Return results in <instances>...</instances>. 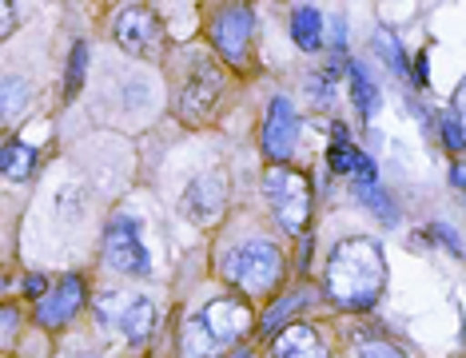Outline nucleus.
<instances>
[{
    "mask_svg": "<svg viewBox=\"0 0 466 358\" xmlns=\"http://www.w3.org/2000/svg\"><path fill=\"white\" fill-rule=\"evenodd\" d=\"M347 80H351V100H355V108H359V115H363V120H370V115L379 112V88H375V80L367 76V68L359 65V60H351V65H347Z\"/></svg>",
    "mask_w": 466,
    "mask_h": 358,
    "instance_id": "16",
    "label": "nucleus"
},
{
    "mask_svg": "<svg viewBox=\"0 0 466 358\" xmlns=\"http://www.w3.org/2000/svg\"><path fill=\"white\" fill-rule=\"evenodd\" d=\"M231 358H251V346H243V351H236Z\"/></svg>",
    "mask_w": 466,
    "mask_h": 358,
    "instance_id": "31",
    "label": "nucleus"
},
{
    "mask_svg": "<svg viewBox=\"0 0 466 358\" xmlns=\"http://www.w3.org/2000/svg\"><path fill=\"white\" fill-rule=\"evenodd\" d=\"M303 303H307V294H303V291H291V294H283V299L275 303V307H271L268 314H263L259 331L268 334V339H279V326H283V323H291V314L299 311Z\"/></svg>",
    "mask_w": 466,
    "mask_h": 358,
    "instance_id": "18",
    "label": "nucleus"
},
{
    "mask_svg": "<svg viewBox=\"0 0 466 358\" xmlns=\"http://www.w3.org/2000/svg\"><path fill=\"white\" fill-rule=\"evenodd\" d=\"M104 263L116 275H147V251L132 215H116L104 231Z\"/></svg>",
    "mask_w": 466,
    "mask_h": 358,
    "instance_id": "8",
    "label": "nucleus"
},
{
    "mask_svg": "<svg viewBox=\"0 0 466 358\" xmlns=\"http://www.w3.org/2000/svg\"><path fill=\"white\" fill-rule=\"evenodd\" d=\"M295 140H299V115H295V104L288 96H275L268 104V115H263V155L275 167H288Z\"/></svg>",
    "mask_w": 466,
    "mask_h": 358,
    "instance_id": "10",
    "label": "nucleus"
},
{
    "mask_svg": "<svg viewBox=\"0 0 466 358\" xmlns=\"http://www.w3.org/2000/svg\"><path fill=\"white\" fill-rule=\"evenodd\" d=\"M327 164H331V172L355 179L359 184H375V164H370V155H363L359 147L351 144V135H347L343 128L331 132V147H327Z\"/></svg>",
    "mask_w": 466,
    "mask_h": 358,
    "instance_id": "13",
    "label": "nucleus"
},
{
    "mask_svg": "<svg viewBox=\"0 0 466 358\" xmlns=\"http://www.w3.org/2000/svg\"><path fill=\"white\" fill-rule=\"evenodd\" d=\"M0 100H5V120L13 124L20 115V104L33 100V84L20 80V76H5V96H0Z\"/></svg>",
    "mask_w": 466,
    "mask_h": 358,
    "instance_id": "20",
    "label": "nucleus"
},
{
    "mask_svg": "<svg viewBox=\"0 0 466 358\" xmlns=\"http://www.w3.org/2000/svg\"><path fill=\"white\" fill-rule=\"evenodd\" d=\"M0 13H5V28H0V33H13V28H16V13H13V5H5V8H0Z\"/></svg>",
    "mask_w": 466,
    "mask_h": 358,
    "instance_id": "29",
    "label": "nucleus"
},
{
    "mask_svg": "<svg viewBox=\"0 0 466 358\" xmlns=\"http://www.w3.org/2000/svg\"><path fill=\"white\" fill-rule=\"evenodd\" d=\"M48 291H52V287H48L45 275H28V279H25V294H36V299H45Z\"/></svg>",
    "mask_w": 466,
    "mask_h": 358,
    "instance_id": "27",
    "label": "nucleus"
},
{
    "mask_svg": "<svg viewBox=\"0 0 466 358\" xmlns=\"http://www.w3.org/2000/svg\"><path fill=\"white\" fill-rule=\"evenodd\" d=\"M375 48H379V56L387 60V68L395 72V76H407V52H402V45L395 40V33L379 28V33H375Z\"/></svg>",
    "mask_w": 466,
    "mask_h": 358,
    "instance_id": "19",
    "label": "nucleus"
},
{
    "mask_svg": "<svg viewBox=\"0 0 466 358\" xmlns=\"http://www.w3.org/2000/svg\"><path fill=\"white\" fill-rule=\"evenodd\" d=\"M263 192H268L275 224L288 235H299L307 219H311V184H307V175L295 172V167H271L268 179H263Z\"/></svg>",
    "mask_w": 466,
    "mask_h": 358,
    "instance_id": "4",
    "label": "nucleus"
},
{
    "mask_svg": "<svg viewBox=\"0 0 466 358\" xmlns=\"http://www.w3.org/2000/svg\"><path fill=\"white\" fill-rule=\"evenodd\" d=\"M84 60H88V45H76V48H72V65H68V92H80Z\"/></svg>",
    "mask_w": 466,
    "mask_h": 358,
    "instance_id": "23",
    "label": "nucleus"
},
{
    "mask_svg": "<svg viewBox=\"0 0 466 358\" xmlns=\"http://www.w3.org/2000/svg\"><path fill=\"white\" fill-rule=\"evenodd\" d=\"M36 167V147L33 144H5V155H0V172H5V179H13V184H20V179H28Z\"/></svg>",
    "mask_w": 466,
    "mask_h": 358,
    "instance_id": "17",
    "label": "nucleus"
},
{
    "mask_svg": "<svg viewBox=\"0 0 466 358\" xmlns=\"http://www.w3.org/2000/svg\"><path fill=\"white\" fill-rule=\"evenodd\" d=\"M451 115L459 120V128L466 135V80L459 84V92H454V100H451Z\"/></svg>",
    "mask_w": 466,
    "mask_h": 358,
    "instance_id": "25",
    "label": "nucleus"
},
{
    "mask_svg": "<svg viewBox=\"0 0 466 358\" xmlns=\"http://www.w3.org/2000/svg\"><path fill=\"white\" fill-rule=\"evenodd\" d=\"M224 204H228V175L224 172H204L192 179V187L184 192V215L196 219L199 227L216 224L224 215Z\"/></svg>",
    "mask_w": 466,
    "mask_h": 358,
    "instance_id": "12",
    "label": "nucleus"
},
{
    "mask_svg": "<svg viewBox=\"0 0 466 358\" xmlns=\"http://www.w3.org/2000/svg\"><path fill=\"white\" fill-rule=\"evenodd\" d=\"M291 40L303 52L323 48V13L315 5H295L291 8Z\"/></svg>",
    "mask_w": 466,
    "mask_h": 358,
    "instance_id": "15",
    "label": "nucleus"
},
{
    "mask_svg": "<svg viewBox=\"0 0 466 358\" xmlns=\"http://www.w3.org/2000/svg\"><path fill=\"white\" fill-rule=\"evenodd\" d=\"M219 96H224V76L211 60L196 56V65L187 68L184 84H179V96H176V112L179 120L187 124H208L211 112L219 108Z\"/></svg>",
    "mask_w": 466,
    "mask_h": 358,
    "instance_id": "6",
    "label": "nucleus"
},
{
    "mask_svg": "<svg viewBox=\"0 0 466 358\" xmlns=\"http://www.w3.org/2000/svg\"><path fill=\"white\" fill-rule=\"evenodd\" d=\"M13 334H16V311L5 307V343H13Z\"/></svg>",
    "mask_w": 466,
    "mask_h": 358,
    "instance_id": "28",
    "label": "nucleus"
},
{
    "mask_svg": "<svg viewBox=\"0 0 466 358\" xmlns=\"http://www.w3.org/2000/svg\"><path fill=\"white\" fill-rule=\"evenodd\" d=\"M323 287H327V294H331L335 307L370 311L379 303V294H383V287H387L383 247L367 235L343 239V244L331 251V259H327Z\"/></svg>",
    "mask_w": 466,
    "mask_h": 358,
    "instance_id": "1",
    "label": "nucleus"
},
{
    "mask_svg": "<svg viewBox=\"0 0 466 358\" xmlns=\"http://www.w3.org/2000/svg\"><path fill=\"white\" fill-rule=\"evenodd\" d=\"M359 358H407L399 351V346H390V343H379V339H367L363 346H359Z\"/></svg>",
    "mask_w": 466,
    "mask_h": 358,
    "instance_id": "24",
    "label": "nucleus"
},
{
    "mask_svg": "<svg viewBox=\"0 0 466 358\" xmlns=\"http://www.w3.org/2000/svg\"><path fill=\"white\" fill-rule=\"evenodd\" d=\"M96 314L108 331L124 334L128 343H147L156 326V303L140 291H108L96 299Z\"/></svg>",
    "mask_w": 466,
    "mask_h": 358,
    "instance_id": "5",
    "label": "nucleus"
},
{
    "mask_svg": "<svg viewBox=\"0 0 466 358\" xmlns=\"http://www.w3.org/2000/svg\"><path fill=\"white\" fill-rule=\"evenodd\" d=\"M355 192H359V199H363L367 207H375V212H383V219H387V224H395V219H399L395 204H390V199H387V192H383V187H379V184H359Z\"/></svg>",
    "mask_w": 466,
    "mask_h": 358,
    "instance_id": "21",
    "label": "nucleus"
},
{
    "mask_svg": "<svg viewBox=\"0 0 466 358\" xmlns=\"http://www.w3.org/2000/svg\"><path fill=\"white\" fill-rule=\"evenodd\" d=\"M451 179H454V187H466V167H454Z\"/></svg>",
    "mask_w": 466,
    "mask_h": 358,
    "instance_id": "30",
    "label": "nucleus"
},
{
    "mask_svg": "<svg viewBox=\"0 0 466 358\" xmlns=\"http://www.w3.org/2000/svg\"><path fill=\"white\" fill-rule=\"evenodd\" d=\"M431 235L439 239V244H447V247L454 251V255H462V244H459V235H454L451 227H442V224H439V227H431Z\"/></svg>",
    "mask_w": 466,
    "mask_h": 358,
    "instance_id": "26",
    "label": "nucleus"
},
{
    "mask_svg": "<svg viewBox=\"0 0 466 358\" xmlns=\"http://www.w3.org/2000/svg\"><path fill=\"white\" fill-rule=\"evenodd\" d=\"M112 36L124 52H132V56H140V60H156L167 45L160 16L144 5H124L120 13L112 16Z\"/></svg>",
    "mask_w": 466,
    "mask_h": 358,
    "instance_id": "7",
    "label": "nucleus"
},
{
    "mask_svg": "<svg viewBox=\"0 0 466 358\" xmlns=\"http://www.w3.org/2000/svg\"><path fill=\"white\" fill-rule=\"evenodd\" d=\"M251 36H256V13L243 5H228L211 16V40L224 52V60H231L236 68L248 65L251 52Z\"/></svg>",
    "mask_w": 466,
    "mask_h": 358,
    "instance_id": "9",
    "label": "nucleus"
},
{
    "mask_svg": "<svg viewBox=\"0 0 466 358\" xmlns=\"http://www.w3.org/2000/svg\"><path fill=\"white\" fill-rule=\"evenodd\" d=\"M251 331V307L243 299H216L208 303L199 319H187L179 326V351L184 358H216L228 346L248 339Z\"/></svg>",
    "mask_w": 466,
    "mask_h": 358,
    "instance_id": "2",
    "label": "nucleus"
},
{
    "mask_svg": "<svg viewBox=\"0 0 466 358\" xmlns=\"http://www.w3.org/2000/svg\"><path fill=\"white\" fill-rule=\"evenodd\" d=\"M434 124H439V132H442V140H447V147L451 152H466V135H462V128H459V120H454L451 112H442V115H434Z\"/></svg>",
    "mask_w": 466,
    "mask_h": 358,
    "instance_id": "22",
    "label": "nucleus"
},
{
    "mask_svg": "<svg viewBox=\"0 0 466 358\" xmlns=\"http://www.w3.org/2000/svg\"><path fill=\"white\" fill-rule=\"evenodd\" d=\"M275 358H331V351H327V343L319 339L315 326L295 323L275 339Z\"/></svg>",
    "mask_w": 466,
    "mask_h": 358,
    "instance_id": "14",
    "label": "nucleus"
},
{
    "mask_svg": "<svg viewBox=\"0 0 466 358\" xmlns=\"http://www.w3.org/2000/svg\"><path fill=\"white\" fill-rule=\"evenodd\" d=\"M224 275L243 287L248 294H263L271 291L283 275V251L271 244V239H251V244H239L228 251L224 259Z\"/></svg>",
    "mask_w": 466,
    "mask_h": 358,
    "instance_id": "3",
    "label": "nucleus"
},
{
    "mask_svg": "<svg viewBox=\"0 0 466 358\" xmlns=\"http://www.w3.org/2000/svg\"><path fill=\"white\" fill-rule=\"evenodd\" d=\"M84 299H88L84 279L80 275H65L60 283H52V291L36 303V323L45 326V331H56V326H65V323L76 319L80 307H84Z\"/></svg>",
    "mask_w": 466,
    "mask_h": 358,
    "instance_id": "11",
    "label": "nucleus"
}]
</instances>
